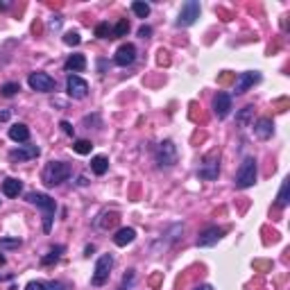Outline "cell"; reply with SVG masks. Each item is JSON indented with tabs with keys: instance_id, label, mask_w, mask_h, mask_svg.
<instances>
[{
	"instance_id": "cell-25",
	"label": "cell",
	"mask_w": 290,
	"mask_h": 290,
	"mask_svg": "<svg viewBox=\"0 0 290 290\" xmlns=\"http://www.w3.org/2000/svg\"><path fill=\"white\" fill-rule=\"evenodd\" d=\"M288 188H290V181L283 179V184H281V190H279V197H276V204L283 209V206H288Z\"/></svg>"
},
{
	"instance_id": "cell-10",
	"label": "cell",
	"mask_w": 290,
	"mask_h": 290,
	"mask_svg": "<svg viewBox=\"0 0 290 290\" xmlns=\"http://www.w3.org/2000/svg\"><path fill=\"white\" fill-rule=\"evenodd\" d=\"M258 80H261V73H256V71L240 73V75H238V80H236V86H233V93H236V95L245 93V91L252 89V86L256 84Z\"/></svg>"
},
{
	"instance_id": "cell-32",
	"label": "cell",
	"mask_w": 290,
	"mask_h": 290,
	"mask_svg": "<svg viewBox=\"0 0 290 290\" xmlns=\"http://www.w3.org/2000/svg\"><path fill=\"white\" fill-rule=\"evenodd\" d=\"M25 290H46V283H41V281H30V283L25 285Z\"/></svg>"
},
{
	"instance_id": "cell-23",
	"label": "cell",
	"mask_w": 290,
	"mask_h": 290,
	"mask_svg": "<svg viewBox=\"0 0 290 290\" xmlns=\"http://www.w3.org/2000/svg\"><path fill=\"white\" fill-rule=\"evenodd\" d=\"M19 91H21L19 82H7V84H3V89H0V95H3V98H12V95H16Z\"/></svg>"
},
{
	"instance_id": "cell-13",
	"label": "cell",
	"mask_w": 290,
	"mask_h": 290,
	"mask_svg": "<svg viewBox=\"0 0 290 290\" xmlns=\"http://www.w3.org/2000/svg\"><path fill=\"white\" fill-rule=\"evenodd\" d=\"M213 111L218 118H227L231 111V95L229 93H218L213 100Z\"/></svg>"
},
{
	"instance_id": "cell-37",
	"label": "cell",
	"mask_w": 290,
	"mask_h": 290,
	"mask_svg": "<svg viewBox=\"0 0 290 290\" xmlns=\"http://www.w3.org/2000/svg\"><path fill=\"white\" fill-rule=\"evenodd\" d=\"M195 290H213V285H209V283H204V285H197Z\"/></svg>"
},
{
	"instance_id": "cell-2",
	"label": "cell",
	"mask_w": 290,
	"mask_h": 290,
	"mask_svg": "<svg viewBox=\"0 0 290 290\" xmlns=\"http://www.w3.org/2000/svg\"><path fill=\"white\" fill-rule=\"evenodd\" d=\"M71 166L64 161H50L46 168H43V181H46V186H59L64 184V181H68V177H71Z\"/></svg>"
},
{
	"instance_id": "cell-9",
	"label": "cell",
	"mask_w": 290,
	"mask_h": 290,
	"mask_svg": "<svg viewBox=\"0 0 290 290\" xmlns=\"http://www.w3.org/2000/svg\"><path fill=\"white\" fill-rule=\"evenodd\" d=\"M134 59H136V46H134V43H125V46H120L118 50H116L114 62H116V66L125 68V66H132Z\"/></svg>"
},
{
	"instance_id": "cell-5",
	"label": "cell",
	"mask_w": 290,
	"mask_h": 290,
	"mask_svg": "<svg viewBox=\"0 0 290 290\" xmlns=\"http://www.w3.org/2000/svg\"><path fill=\"white\" fill-rule=\"evenodd\" d=\"M197 19H200V3H197V0H188V3L181 5L177 28H188V25H193Z\"/></svg>"
},
{
	"instance_id": "cell-14",
	"label": "cell",
	"mask_w": 290,
	"mask_h": 290,
	"mask_svg": "<svg viewBox=\"0 0 290 290\" xmlns=\"http://www.w3.org/2000/svg\"><path fill=\"white\" fill-rule=\"evenodd\" d=\"M254 134H256L261 141H267V138L274 134V123H272L270 118H261L256 120V125H254Z\"/></svg>"
},
{
	"instance_id": "cell-21",
	"label": "cell",
	"mask_w": 290,
	"mask_h": 290,
	"mask_svg": "<svg viewBox=\"0 0 290 290\" xmlns=\"http://www.w3.org/2000/svg\"><path fill=\"white\" fill-rule=\"evenodd\" d=\"M127 32H129V21L120 19L118 23H116V28H111V39H120V37H125Z\"/></svg>"
},
{
	"instance_id": "cell-33",
	"label": "cell",
	"mask_w": 290,
	"mask_h": 290,
	"mask_svg": "<svg viewBox=\"0 0 290 290\" xmlns=\"http://www.w3.org/2000/svg\"><path fill=\"white\" fill-rule=\"evenodd\" d=\"M150 34H152V28H150V25H141V28H138V37L141 39H148Z\"/></svg>"
},
{
	"instance_id": "cell-34",
	"label": "cell",
	"mask_w": 290,
	"mask_h": 290,
	"mask_svg": "<svg viewBox=\"0 0 290 290\" xmlns=\"http://www.w3.org/2000/svg\"><path fill=\"white\" fill-rule=\"evenodd\" d=\"M46 290H66V285L59 281H50V283H46Z\"/></svg>"
},
{
	"instance_id": "cell-19",
	"label": "cell",
	"mask_w": 290,
	"mask_h": 290,
	"mask_svg": "<svg viewBox=\"0 0 290 290\" xmlns=\"http://www.w3.org/2000/svg\"><path fill=\"white\" fill-rule=\"evenodd\" d=\"M218 172H220V163L218 161H209V163H204V166L197 170V175H200L202 179H215Z\"/></svg>"
},
{
	"instance_id": "cell-30",
	"label": "cell",
	"mask_w": 290,
	"mask_h": 290,
	"mask_svg": "<svg viewBox=\"0 0 290 290\" xmlns=\"http://www.w3.org/2000/svg\"><path fill=\"white\" fill-rule=\"evenodd\" d=\"M134 285V270H129L127 274H125V279H123V283H120V290H129Z\"/></svg>"
},
{
	"instance_id": "cell-6",
	"label": "cell",
	"mask_w": 290,
	"mask_h": 290,
	"mask_svg": "<svg viewBox=\"0 0 290 290\" xmlns=\"http://www.w3.org/2000/svg\"><path fill=\"white\" fill-rule=\"evenodd\" d=\"M157 163L161 168H172L177 163V148L172 141H163L159 143L157 148Z\"/></svg>"
},
{
	"instance_id": "cell-1",
	"label": "cell",
	"mask_w": 290,
	"mask_h": 290,
	"mask_svg": "<svg viewBox=\"0 0 290 290\" xmlns=\"http://www.w3.org/2000/svg\"><path fill=\"white\" fill-rule=\"evenodd\" d=\"M28 202L30 204H37L39 209L43 211V231L50 233L53 220H55V211H57L55 200L50 195H46V193H28Z\"/></svg>"
},
{
	"instance_id": "cell-17",
	"label": "cell",
	"mask_w": 290,
	"mask_h": 290,
	"mask_svg": "<svg viewBox=\"0 0 290 290\" xmlns=\"http://www.w3.org/2000/svg\"><path fill=\"white\" fill-rule=\"evenodd\" d=\"M21 190H23V184H21V179H14V177H10V179L3 181V193H5L7 197H19Z\"/></svg>"
},
{
	"instance_id": "cell-22",
	"label": "cell",
	"mask_w": 290,
	"mask_h": 290,
	"mask_svg": "<svg viewBox=\"0 0 290 290\" xmlns=\"http://www.w3.org/2000/svg\"><path fill=\"white\" fill-rule=\"evenodd\" d=\"M62 252H64V245H57V247H53L50 252L46 254V256L41 258V265H50V263H55L59 256H62Z\"/></svg>"
},
{
	"instance_id": "cell-4",
	"label": "cell",
	"mask_w": 290,
	"mask_h": 290,
	"mask_svg": "<svg viewBox=\"0 0 290 290\" xmlns=\"http://www.w3.org/2000/svg\"><path fill=\"white\" fill-rule=\"evenodd\" d=\"M111 267H114V256H111V254H102V256L98 258V263H95L91 283H93V285H105L107 281H109Z\"/></svg>"
},
{
	"instance_id": "cell-38",
	"label": "cell",
	"mask_w": 290,
	"mask_h": 290,
	"mask_svg": "<svg viewBox=\"0 0 290 290\" xmlns=\"http://www.w3.org/2000/svg\"><path fill=\"white\" fill-rule=\"evenodd\" d=\"M10 7V3H0V10H7Z\"/></svg>"
},
{
	"instance_id": "cell-11",
	"label": "cell",
	"mask_w": 290,
	"mask_h": 290,
	"mask_svg": "<svg viewBox=\"0 0 290 290\" xmlns=\"http://www.w3.org/2000/svg\"><path fill=\"white\" fill-rule=\"evenodd\" d=\"M41 154V150L37 145H21V148L12 150L10 152V161H30V159H37Z\"/></svg>"
},
{
	"instance_id": "cell-16",
	"label": "cell",
	"mask_w": 290,
	"mask_h": 290,
	"mask_svg": "<svg viewBox=\"0 0 290 290\" xmlns=\"http://www.w3.org/2000/svg\"><path fill=\"white\" fill-rule=\"evenodd\" d=\"M134 238H136V231H134L132 227H123V229H118V231H116L114 243L118 245V247H125V245L134 243Z\"/></svg>"
},
{
	"instance_id": "cell-20",
	"label": "cell",
	"mask_w": 290,
	"mask_h": 290,
	"mask_svg": "<svg viewBox=\"0 0 290 290\" xmlns=\"http://www.w3.org/2000/svg\"><path fill=\"white\" fill-rule=\"evenodd\" d=\"M91 170H93L98 177H102L107 170H109V159L107 157H93L91 159Z\"/></svg>"
},
{
	"instance_id": "cell-18",
	"label": "cell",
	"mask_w": 290,
	"mask_h": 290,
	"mask_svg": "<svg viewBox=\"0 0 290 290\" xmlns=\"http://www.w3.org/2000/svg\"><path fill=\"white\" fill-rule=\"evenodd\" d=\"M84 68H86L84 55H71V57L66 59V71H71V73H82Z\"/></svg>"
},
{
	"instance_id": "cell-24",
	"label": "cell",
	"mask_w": 290,
	"mask_h": 290,
	"mask_svg": "<svg viewBox=\"0 0 290 290\" xmlns=\"http://www.w3.org/2000/svg\"><path fill=\"white\" fill-rule=\"evenodd\" d=\"M132 12L138 16V19H148V14H150V5L148 3H132Z\"/></svg>"
},
{
	"instance_id": "cell-27",
	"label": "cell",
	"mask_w": 290,
	"mask_h": 290,
	"mask_svg": "<svg viewBox=\"0 0 290 290\" xmlns=\"http://www.w3.org/2000/svg\"><path fill=\"white\" fill-rule=\"evenodd\" d=\"M95 37L98 39H111V25L109 23H98L95 25Z\"/></svg>"
},
{
	"instance_id": "cell-36",
	"label": "cell",
	"mask_w": 290,
	"mask_h": 290,
	"mask_svg": "<svg viewBox=\"0 0 290 290\" xmlns=\"http://www.w3.org/2000/svg\"><path fill=\"white\" fill-rule=\"evenodd\" d=\"M10 116H12V114H10L7 109H5V111H0V123H5V120H10Z\"/></svg>"
},
{
	"instance_id": "cell-28",
	"label": "cell",
	"mask_w": 290,
	"mask_h": 290,
	"mask_svg": "<svg viewBox=\"0 0 290 290\" xmlns=\"http://www.w3.org/2000/svg\"><path fill=\"white\" fill-rule=\"evenodd\" d=\"M73 150H75L77 154H91L93 145H91V141H75L73 143Z\"/></svg>"
},
{
	"instance_id": "cell-29",
	"label": "cell",
	"mask_w": 290,
	"mask_h": 290,
	"mask_svg": "<svg viewBox=\"0 0 290 290\" xmlns=\"http://www.w3.org/2000/svg\"><path fill=\"white\" fill-rule=\"evenodd\" d=\"M0 247H3V249H16V247H21V238H0Z\"/></svg>"
},
{
	"instance_id": "cell-3",
	"label": "cell",
	"mask_w": 290,
	"mask_h": 290,
	"mask_svg": "<svg viewBox=\"0 0 290 290\" xmlns=\"http://www.w3.org/2000/svg\"><path fill=\"white\" fill-rule=\"evenodd\" d=\"M254 181H256V159L247 157L236 172V186L238 188H249V186H254Z\"/></svg>"
},
{
	"instance_id": "cell-39",
	"label": "cell",
	"mask_w": 290,
	"mask_h": 290,
	"mask_svg": "<svg viewBox=\"0 0 290 290\" xmlns=\"http://www.w3.org/2000/svg\"><path fill=\"white\" fill-rule=\"evenodd\" d=\"M3 263H5V256H3V254H0V265H3Z\"/></svg>"
},
{
	"instance_id": "cell-15",
	"label": "cell",
	"mask_w": 290,
	"mask_h": 290,
	"mask_svg": "<svg viewBox=\"0 0 290 290\" xmlns=\"http://www.w3.org/2000/svg\"><path fill=\"white\" fill-rule=\"evenodd\" d=\"M10 138L16 143H28L30 141V127L23 123H14L10 127Z\"/></svg>"
},
{
	"instance_id": "cell-26",
	"label": "cell",
	"mask_w": 290,
	"mask_h": 290,
	"mask_svg": "<svg viewBox=\"0 0 290 290\" xmlns=\"http://www.w3.org/2000/svg\"><path fill=\"white\" fill-rule=\"evenodd\" d=\"M252 116H254V107H245V109L238 114V118H236L238 125H240V127H247L249 120H252Z\"/></svg>"
},
{
	"instance_id": "cell-35",
	"label": "cell",
	"mask_w": 290,
	"mask_h": 290,
	"mask_svg": "<svg viewBox=\"0 0 290 290\" xmlns=\"http://www.w3.org/2000/svg\"><path fill=\"white\" fill-rule=\"evenodd\" d=\"M62 129H64V134H68V136H73V132H75V129H73V125L68 123V120H62Z\"/></svg>"
},
{
	"instance_id": "cell-7",
	"label": "cell",
	"mask_w": 290,
	"mask_h": 290,
	"mask_svg": "<svg viewBox=\"0 0 290 290\" xmlns=\"http://www.w3.org/2000/svg\"><path fill=\"white\" fill-rule=\"evenodd\" d=\"M28 84L32 91H39V93H50L55 89V80L48 73H32L28 77Z\"/></svg>"
},
{
	"instance_id": "cell-12",
	"label": "cell",
	"mask_w": 290,
	"mask_h": 290,
	"mask_svg": "<svg viewBox=\"0 0 290 290\" xmlns=\"http://www.w3.org/2000/svg\"><path fill=\"white\" fill-rule=\"evenodd\" d=\"M222 229H218V227H209V229H204V231L197 236V247H211V245H215L222 238Z\"/></svg>"
},
{
	"instance_id": "cell-8",
	"label": "cell",
	"mask_w": 290,
	"mask_h": 290,
	"mask_svg": "<svg viewBox=\"0 0 290 290\" xmlns=\"http://www.w3.org/2000/svg\"><path fill=\"white\" fill-rule=\"evenodd\" d=\"M66 91H68V95H71L73 100H82V98L89 95V84H86L82 77H77V75H68Z\"/></svg>"
},
{
	"instance_id": "cell-31",
	"label": "cell",
	"mask_w": 290,
	"mask_h": 290,
	"mask_svg": "<svg viewBox=\"0 0 290 290\" xmlns=\"http://www.w3.org/2000/svg\"><path fill=\"white\" fill-rule=\"evenodd\" d=\"M80 41H82V39H80V34H77V32H68L66 37H64V43H66V46H77Z\"/></svg>"
}]
</instances>
